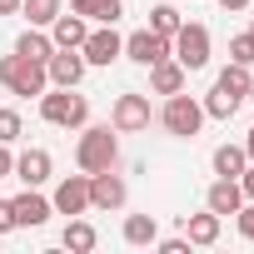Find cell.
I'll return each instance as SVG.
<instances>
[{
	"label": "cell",
	"mask_w": 254,
	"mask_h": 254,
	"mask_svg": "<svg viewBox=\"0 0 254 254\" xmlns=\"http://www.w3.org/2000/svg\"><path fill=\"white\" fill-rule=\"evenodd\" d=\"M75 165L85 175L115 170L120 165V130L115 125H80V140H75Z\"/></svg>",
	"instance_id": "obj_1"
},
{
	"label": "cell",
	"mask_w": 254,
	"mask_h": 254,
	"mask_svg": "<svg viewBox=\"0 0 254 254\" xmlns=\"http://www.w3.org/2000/svg\"><path fill=\"white\" fill-rule=\"evenodd\" d=\"M40 120H45V125H60V130H80V125H90V100L75 95V90L50 85V90L40 95Z\"/></svg>",
	"instance_id": "obj_2"
},
{
	"label": "cell",
	"mask_w": 254,
	"mask_h": 254,
	"mask_svg": "<svg viewBox=\"0 0 254 254\" xmlns=\"http://www.w3.org/2000/svg\"><path fill=\"white\" fill-rule=\"evenodd\" d=\"M0 85H5L10 95H25V100H30V95L40 100V95L50 90L45 65H40V60H25V55H15V50H10V55H0Z\"/></svg>",
	"instance_id": "obj_3"
},
{
	"label": "cell",
	"mask_w": 254,
	"mask_h": 254,
	"mask_svg": "<svg viewBox=\"0 0 254 254\" xmlns=\"http://www.w3.org/2000/svg\"><path fill=\"white\" fill-rule=\"evenodd\" d=\"M160 125H165V135H175V140H194L199 130H204V105L194 100V95H165V110H160Z\"/></svg>",
	"instance_id": "obj_4"
},
{
	"label": "cell",
	"mask_w": 254,
	"mask_h": 254,
	"mask_svg": "<svg viewBox=\"0 0 254 254\" xmlns=\"http://www.w3.org/2000/svg\"><path fill=\"white\" fill-rule=\"evenodd\" d=\"M209 45H214L209 30H204L199 20H185V25L175 30V40H170V55H175L185 70H204V65H209Z\"/></svg>",
	"instance_id": "obj_5"
},
{
	"label": "cell",
	"mask_w": 254,
	"mask_h": 254,
	"mask_svg": "<svg viewBox=\"0 0 254 254\" xmlns=\"http://www.w3.org/2000/svg\"><path fill=\"white\" fill-rule=\"evenodd\" d=\"M150 120H155L150 95H135V90L115 95V105H110V125H115L120 135H140V130H150Z\"/></svg>",
	"instance_id": "obj_6"
},
{
	"label": "cell",
	"mask_w": 254,
	"mask_h": 254,
	"mask_svg": "<svg viewBox=\"0 0 254 254\" xmlns=\"http://www.w3.org/2000/svg\"><path fill=\"white\" fill-rule=\"evenodd\" d=\"M80 55H85V65H100V70H110V65L125 55V35H120L115 25H95V30L85 35Z\"/></svg>",
	"instance_id": "obj_7"
},
{
	"label": "cell",
	"mask_w": 254,
	"mask_h": 254,
	"mask_svg": "<svg viewBox=\"0 0 254 254\" xmlns=\"http://www.w3.org/2000/svg\"><path fill=\"white\" fill-rule=\"evenodd\" d=\"M50 204H55V214H90V175L80 170V175H65L60 185H55V194H50Z\"/></svg>",
	"instance_id": "obj_8"
},
{
	"label": "cell",
	"mask_w": 254,
	"mask_h": 254,
	"mask_svg": "<svg viewBox=\"0 0 254 254\" xmlns=\"http://www.w3.org/2000/svg\"><path fill=\"white\" fill-rule=\"evenodd\" d=\"M165 55H170V35H160V30L145 25V30H135V35H125V55H120V60H135V65L150 70V65L165 60Z\"/></svg>",
	"instance_id": "obj_9"
},
{
	"label": "cell",
	"mask_w": 254,
	"mask_h": 254,
	"mask_svg": "<svg viewBox=\"0 0 254 254\" xmlns=\"http://www.w3.org/2000/svg\"><path fill=\"white\" fill-rule=\"evenodd\" d=\"M125 199H130V185H125L115 170H100V175H90V209H105V214H115V209H125Z\"/></svg>",
	"instance_id": "obj_10"
},
{
	"label": "cell",
	"mask_w": 254,
	"mask_h": 254,
	"mask_svg": "<svg viewBox=\"0 0 254 254\" xmlns=\"http://www.w3.org/2000/svg\"><path fill=\"white\" fill-rule=\"evenodd\" d=\"M85 70H90V65H85L80 50H55V55L45 60V80L60 85V90H75V85L85 80Z\"/></svg>",
	"instance_id": "obj_11"
},
{
	"label": "cell",
	"mask_w": 254,
	"mask_h": 254,
	"mask_svg": "<svg viewBox=\"0 0 254 254\" xmlns=\"http://www.w3.org/2000/svg\"><path fill=\"white\" fill-rule=\"evenodd\" d=\"M10 209H15V229H40V224H50V214H55V204H50L40 190H30V185H25V194L10 199Z\"/></svg>",
	"instance_id": "obj_12"
},
{
	"label": "cell",
	"mask_w": 254,
	"mask_h": 254,
	"mask_svg": "<svg viewBox=\"0 0 254 254\" xmlns=\"http://www.w3.org/2000/svg\"><path fill=\"white\" fill-rule=\"evenodd\" d=\"M85 35H90V20L75 15V10H60V15L50 20V40H55V50H80Z\"/></svg>",
	"instance_id": "obj_13"
},
{
	"label": "cell",
	"mask_w": 254,
	"mask_h": 254,
	"mask_svg": "<svg viewBox=\"0 0 254 254\" xmlns=\"http://www.w3.org/2000/svg\"><path fill=\"white\" fill-rule=\"evenodd\" d=\"M55 175V160H50V150H25V155H15V180L20 185H30V190H40L45 180Z\"/></svg>",
	"instance_id": "obj_14"
},
{
	"label": "cell",
	"mask_w": 254,
	"mask_h": 254,
	"mask_svg": "<svg viewBox=\"0 0 254 254\" xmlns=\"http://www.w3.org/2000/svg\"><path fill=\"white\" fill-rule=\"evenodd\" d=\"M239 204H244V190H239V180H229V175H219V180L204 190V209H214L219 219H224V214H234Z\"/></svg>",
	"instance_id": "obj_15"
},
{
	"label": "cell",
	"mask_w": 254,
	"mask_h": 254,
	"mask_svg": "<svg viewBox=\"0 0 254 254\" xmlns=\"http://www.w3.org/2000/svg\"><path fill=\"white\" fill-rule=\"evenodd\" d=\"M185 75H190V70H185L175 55H165V60L150 65V90H155V95H180V90H185Z\"/></svg>",
	"instance_id": "obj_16"
},
{
	"label": "cell",
	"mask_w": 254,
	"mask_h": 254,
	"mask_svg": "<svg viewBox=\"0 0 254 254\" xmlns=\"http://www.w3.org/2000/svg\"><path fill=\"white\" fill-rule=\"evenodd\" d=\"M219 234H224V219H219L214 209H204V214H185V239H190V244L209 249V244H219Z\"/></svg>",
	"instance_id": "obj_17"
},
{
	"label": "cell",
	"mask_w": 254,
	"mask_h": 254,
	"mask_svg": "<svg viewBox=\"0 0 254 254\" xmlns=\"http://www.w3.org/2000/svg\"><path fill=\"white\" fill-rule=\"evenodd\" d=\"M70 10L85 15V20H95V25H115L125 15V0H70Z\"/></svg>",
	"instance_id": "obj_18"
},
{
	"label": "cell",
	"mask_w": 254,
	"mask_h": 254,
	"mask_svg": "<svg viewBox=\"0 0 254 254\" xmlns=\"http://www.w3.org/2000/svg\"><path fill=\"white\" fill-rule=\"evenodd\" d=\"M15 55H25V60H40V65H45V60L55 55V40H50L40 25H30V30H20V35H15Z\"/></svg>",
	"instance_id": "obj_19"
},
{
	"label": "cell",
	"mask_w": 254,
	"mask_h": 254,
	"mask_svg": "<svg viewBox=\"0 0 254 254\" xmlns=\"http://www.w3.org/2000/svg\"><path fill=\"white\" fill-rule=\"evenodd\" d=\"M120 234H125V244L145 249V244H155V239H160V224H155V214H125Z\"/></svg>",
	"instance_id": "obj_20"
},
{
	"label": "cell",
	"mask_w": 254,
	"mask_h": 254,
	"mask_svg": "<svg viewBox=\"0 0 254 254\" xmlns=\"http://www.w3.org/2000/svg\"><path fill=\"white\" fill-rule=\"evenodd\" d=\"M199 105H204V120H234V110L244 105V95H234V90L214 85V90H209V95H204Z\"/></svg>",
	"instance_id": "obj_21"
},
{
	"label": "cell",
	"mask_w": 254,
	"mask_h": 254,
	"mask_svg": "<svg viewBox=\"0 0 254 254\" xmlns=\"http://www.w3.org/2000/svg\"><path fill=\"white\" fill-rule=\"evenodd\" d=\"M60 244H65L70 254H90V249L100 244V234H95V224H90V219H80V214H75V219L65 224V234H60Z\"/></svg>",
	"instance_id": "obj_22"
},
{
	"label": "cell",
	"mask_w": 254,
	"mask_h": 254,
	"mask_svg": "<svg viewBox=\"0 0 254 254\" xmlns=\"http://www.w3.org/2000/svg\"><path fill=\"white\" fill-rule=\"evenodd\" d=\"M244 165H249L244 145H219V150H214V175H229V180H239V175H244Z\"/></svg>",
	"instance_id": "obj_23"
},
{
	"label": "cell",
	"mask_w": 254,
	"mask_h": 254,
	"mask_svg": "<svg viewBox=\"0 0 254 254\" xmlns=\"http://www.w3.org/2000/svg\"><path fill=\"white\" fill-rule=\"evenodd\" d=\"M65 10V0H20V15L30 20V25H40V30H50V20Z\"/></svg>",
	"instance_id": "obj_24"
},
{
	"label": "cell",
	"mask_w": 254,
	"mask_h": 254,
	"mask_svg": "<svg viewBox=\"0 0 254 254\" xmlns=\"http://www.w3.org/2000/svg\"><path fill=\"white\" fill-rule=\"evenodd\" d=\"M180 25H185V15L170 5V0H160V5L150 10V30H160V35H170V40H175V30H180Z\"/></svg>",
	"instance_id": "obj_25"
},
{
	"label": "cell",
	"mask_w": 254,
	"mask_h": 254,
	"mask_svg": "<svg viewBox=\"0 0 254 254\" xmlns=\"http://www.w3.org/2000/svg\"><path fill=\"white\" fill-rule=\"evenodd\" d=\"M214 85H224V90H234V95H249V90H254V75H249V65H234V60H229Z\"/></svg>",
	"instance_id": "obj_26"
},
{
	"label": "cell",
	"mask_w": 254,
	"mask_h": 254,
	"mask_svg": "<svg viewBox=\"0 0 254 254\" xmlns=\"http://www.w3.org/2000/svg\"><path fill=\"white\" fill-rule=\"evenodd\" d=\"M25 135V120H20V110H0V145H15Z\"/></svg>",
	"instance_id": "obj_27"
},
{
	"label": "cell",
	"mask_w": 254,
	"mask_h": 254,
	"mask_svg": "<svg viewBox=\"0 0 254 254\" xmlns=\"http://www.w3.org/2000/svg\"><path fill=\"white\" fill-rule=\"evenodd\" d=\"M229 60H234V65H254V40H249V30L229 40Z\"/></svg>",
	"instance_id": "obj_28"
},
{
	"label": "cell",
	"mask_w": 254,
	"mask_h": 254,
	"mask_svg": "<svg viewBox=\"0 0 254 254\" xmlns=\"http://www.w3.org/2000/svg\"><path fill=\"white\" fill-rule=\"evenodd\" d=\"M234 224H239V234L254 244V199H244V204L234 209Z\"/></svg>",
	"instance_id": "obj_29"
},
{
	"label": "cell",
	"mask_w": 254,
	"mask_h": 254,
	"mask_svg": "<svg viewBox=\"0 0 254 254\" xmlns=\"http://www.w3.org/2000/svg\"><path fill=\"white\" fill-rule=\"evenodd\" d=\"M155 249H160V254H190L194 244H190L185 234H175V239H155Z\"/></svg>",
	"instance_id": "obj_30"
},
{
	"label": "cell",
	"mask_w": 254,
	"mask_h": 254,
	"mask_svg": "<svg viewBox=\"0 0 254 254\" xmlns=\"http://www.w3.org/2000/svg\"><path fill=\"white\" fill-rule=\"evenodd\" d=\"M15 229V209H10V199H0V234H10Z\"/></svg>",
	"instance_id": "obj_31"
},
{
	"label": "cell",
	"mask_w": 254,
	"mask_h": 254,
	"mask_svg": "<svg viewBox=\"0 0 254 254\" xmlns=\"http://www.w3.org/2000/svg\"><path fill=\"white\" fill-rule=\"evenodd\" d=\"M15 175V155H10V145H0V180H10Z\"/></svg>",
	"instance_id": "obj_32"
},
{
	"label": "cell",
	"mask_w": 254,
	"mask_h": 254,
	"mask_svg": "<svg viewBox=\"0 0 254 254\" xmlns=\"http://www.w3.org/2000/svg\"><path fill=\"white\" fill-rule=\"evenodd\" d=\"M239 190H244V199H254V165H244V175H239Z\"/></svg>",
	"instance_id": "obj_33"
},
{
	"label": "cell",
	"mask_w": 254,
	"mask_h": 254,
	"mask_svg": "<svg viewBox=\"0 0 254 254\" xmlns=\"http://www.w3.org/2000/svg\"><path fill=\"white\" fill-rule=\"evenodd\" d=\"M219 10H249V0H214Z\"/></svg>",
	"instance_id": "obj_34"
},
{
	"label": "cell",
	"mask_w": 254,
	"mask_h": 254,
	"mask_svg": "<svg viewBox=\"0 0 254 254\" xmlns=\"http://www.w3.org/2000/svg\"><path fill=\"white\" fill-rule=\"evenodd\" d=\"M0 15H20V0H0Z\"/></svg>",
	"instance_id": "obj_35"
},
{
	"label": "cell",
	"mask_w": 254,
	"mask_h": 254,
	"mask_svg": "<svg viewBox=\"0 0 254 254\" xmlns=\"http://www.w3.org/2000/svg\"><path fill=\"white\" fill-rule=\"evenodd\" d=\"M244 155H249V165H254V130L244 135Z\"/></svg>",
	"instance_id": "obj_36"
},
{
	"label": "cell",
	"mask_w": 254,
	"mask_h": 254,
	"mask_svg": "<svg viewBox=\"0 0 254 254\" xmlns=\"http://www.w3.org/2000/svg\"><path fill=\"white\" fill-rule=\"evenodd\" d=\"M244 100H249V105H254V90H249V95H244Z\"/></svg>",
	"instance_id": "obj_37"
},
{
	"label": "cell",
	"mask_w": 254,
	"mask_h": 254,
	"mask_svg": "<svg viewBox=\"0 0 254 254\" xmlns=\"http://www.w3.org/2000/svg\"><path fill=\"white\" fill-rule=\"evenodd\" d=\"M249 40H254V25H249Z\"/></svg>",
	"instance_id": "obj_38"
}]
</instances>
